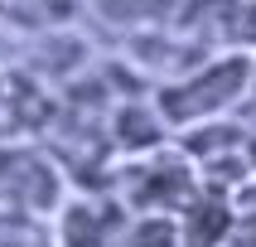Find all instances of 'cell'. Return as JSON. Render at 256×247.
I'll return each mask as SVG.
<instances>
[{
  "label": "cell",
  "instance_id": "cell-1",
  "mask_svg": "<svg viewBox=\"0 0 256 247\" xmlns=\"http://www.w3.org/2000/svg\"><path fill=\"white\" fill-rule=\"evenodd\" d=\"M10 199L14 208H39V213H54L58 199H63V179L44 155L24 150V145H10L0 150V203Z\"/></svg>",
  "mask_w": 256,
  "mask_h": 247
},
{
  "label": "cell",
  "instance_id": "cell-2",
  "mask_svg": "<svg viewBox=\"0 0 256 247\" xmlns=\"http://www.w3.org/2000/svg\"><path fill=\"white\" fill-rule=\"evenodd\" d=\"M0 247H58V242L34 237V232H10V237H0Z\"/></svg>",
  "mask_w": 256,
  "mask_h": 247
},
{
  "label": "cell",
  "instance_id": "cell-3",
  "mask_svg": "<svg viewBox=\"0 0 256 247\" xmlns=\"http://www.w3.org/2000/svg\"><path fill=\"white\" fill-rule=\"evenodd\" d=\"M5 10H10V0H0V15H5Z\"/></svg>",
  "mask_w": 256,
  "mask_h": 247
}]
</instances>
